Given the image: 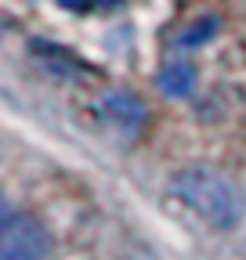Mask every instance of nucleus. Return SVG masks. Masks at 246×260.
<instances>
[{
  "instance_id": "obj_1",
  "label": "nucleus",
  "mask_w": 246,
  "mask_h": 260,
  "mask_svg": "<svg viewBox=\"0 0 246 260\" xmlns=\"http://www.w3.org/2000/svg\"><path fill=\"white\" fill-rule=\"evenodd\" d=\"M170 191L184 206H192L213 228H235L242 217V195L232 181L213 174L206 167H184L170 177Z\"/></svg>"
},
{
  "instance_id": "obj_2",
  "label": "nucleus",
  "mask_w": 246,
  "mask_h": 260,
  "mask_svg": "<svg viewBox=\"0 0 246 260\" xmlns=\"http://www.w3.org/2000/svg\"><path fill=\"white\" fill-rule=\"evenodd\" d=\"M47 253V232L33 217L8 213L0 228V260H44Z\"/></svg>"
},
{
  "instance_id": "obj_3",
  "label": "nucleus",
  "mask_w": 246,
  "mask_h": 260,
  "mask_svg": "<svg viewBox=\"0 0 246 260\" xmlns=\"http://www.w3.org/2000/svg\"><path fill=\"white\" fill-rule=\"evenodd\" d=\"M102 119L105 126H112L119 138H134L145 126V105L141 98H134L131 90H109L102 98Z\"/></svg>"
},
{
  "instance_id": "obj_4",
  "label": "nucleus",
  "mask_w": 246,
  "mask_h": 260,
  "mask_svg": "<svg viewBox=\"0 0 246 260\" xmlns=\"http://www.w3.org/2000/svg\"><path fill=\"white\" fill-rule=\"evenodd\" d=\"M156 83H160V90L167 98H189L192 87H196V69H192L189 61H170V65L160 69Z\"/></svg>"
},
{
  "instance_id": "obj_5",
  "label": "nucleus",
  "mask_w": 246,
  "mask_h": 260,
  "mask_svg": "<svg viewBox=\"0 0 246 260\" xmlns=\"http://www.w3.org/2000/svg\"><path fill=\"white\" fill-rule=\"evenodd\" d=\"M213 29H218V22L206 18V22H196L189 32H181V47H196V44H206L213 37Z\"/></svg>"
},
{
  "instance_id": "obj_6",
  "label": "nucleus",
  "mask_w": 246,
  "mask_h": 260,
  "mask_svg": "<svg viewBox=\"0 0 246 260\" xmlns=\"http://www.w3.org/2000/svg\"><path fill=\"white\" fill-rule=\"evenodd\" d=\"M58 4L66 8V11H87L90 4H98V0H58Z\"/></svg>"
},
{
  "instance_id": "obj_7",
  "label": "nucleus",
  "mask_w": 246,
  "mask_h": 260,
  "mask_svg": "<svg viewBox=\"0 0 246 260\" xmlns=\"http://www.w3.org/2000/svg\"><path fill=\"white\" fill-rule=\"evenodd\" d=\"M98 4H116V0H98Z\"/></svg>"
}]
</instances>
